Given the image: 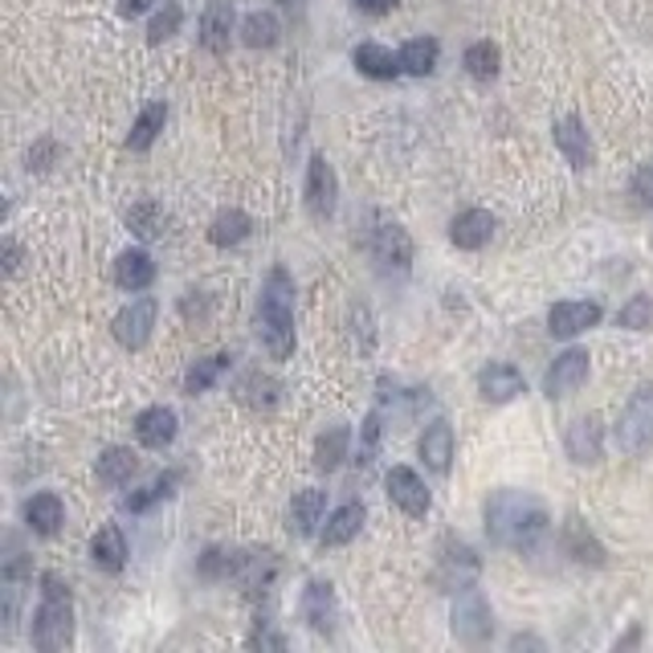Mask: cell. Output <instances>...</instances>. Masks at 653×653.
<instances>
[{"instance_id":"6da1fadb","label":"cell","mask_w":653,"mask_h":653,"mask_svg":"<svg viewBox=\"0 0 653 653\" xmlns=\"http://www.w3.org/2000/svg\"><path fill=\"white\" fill-rule=\"evenodd\" d=\"M552 531V515L527 490H494L486 499V536L506 552H536Z\"/></svg>"},{"instance_id":"7a4b0ae2","label":"cell","mask_w":653,"mask_h":653,"mask_svg":"<svg viewBox=\"0 0 653 653\" xmlns=\"http://www.w3.org/2000/svg\"><path fill=\"white\" fill-rule=\"evenodd\" d=\"M258 336L269 360H286L294 352V278L282 266L269 269L258 302Z\"/></svg>"},{"instance_id":"3957f363","label":"cell","mask_w":653,"mask_h":653,"mask_svg":"<svg viewBox=\"0 0 653 653\" xmlns=\"http://www.w3.org/2000/svg\"><path fill=\"white\" fill-rule=\"evenodd\" d=\"M34 645L41 653H58L74 641V601H70V585L62 576H41V604L34 613Z\"/></svg>"},{"instance_id":"277c9868","label":"cell","mask_w":653,"mask_h":653,"mask_svg":"<svg viewBox=\"0 0 653 653\" xmlns=\"http://www.w3.org/2000/svg\"><path fill=\"white\" fill-rule=\"evenodd\" d=\"M617 450L629 457L653 450V385H641L625 404L617 420Z\"/></svg>"},{"instance_id":"5b68a950","label":"cell","mask_w":653,"mask_h":653,"mask_svg":"<svg viewBox=\"0 0 653 653\" xmlns=\"http://www.w3.org/2000/svg\"><path fill=\"white\" fill-rule=\"evenodd\" d=\"M494 633V613L478 588H462L453 601V637L466 645H482Z\"/></svg>"},{"instance_id":"8992f818","label":"cell","mask_w":653,"mask_h":653,"mask_svg":"<svg viewBox=\"0 0 653 653\" xmlns=\"http://www.w3.org/2000/svg\"><path fill=\"white\" fill-rule=\"evenodd\" d=\"M306 209H311V217L315 221H327L336 213V201H339V180H336V168L327 164V155H311V164H306Z\"/></svg>"},{"instance_id":"52a82bcc","label":"cell","mask_w":653,"mask_h":653,"mask_svg":"<svg viewBox=\"0 0 653 653\" xmlns=\"http://www.w3.org/2000/svg\"><path fill=\"white\" fill-rule=\"evenodd\" d=\"M385 486H388V499H392V506H401L409 519H425V515H429L434 499H429V490H425V482H420L417 469L392 466V469H388Z\"/></svg>"},{"instance_id":"ba28073f","label":"cell","mask_w":653,"mask_h":653,"mask_svg":"<svg viewBox=\"0 0 653 653\" xmlns=\"http://www.w3.org/2000/svg\"><path fill=\"white\" fill-rule=\"evenodd\" d=\"M151 327H155V299H135L131 306H123L111 323L115 339L127 348V352H139L151 339Z\"/></svg>"},{"instance_id":"9c48e42d","label":"cell","mask_w":653,"mask_h":653,"mask_svg":"<svg viewBox=\"0 0 653 653\" xmlns=\"http://www.w3.org/2000/svg\"><path fill=\"white\" fill-rule=\"evenodd\" d=\"M588 364H592V355L585 352V348H568V352L555 355V364L548 368V376H543V392L548 397H568V392H576V388L588 380Z\"/></svg>"},{"instance_id":"30bf717a","label":"cell","mask_w":653,"mask_h":653,"mask_svg":"<svg viewBox=\"0 0 653 653\" xmlns=\"http://www.w3.org/2000/svg\"><path fill=\"white\" fill-rule=\"evenodd\" d=\"M372 258L380 262V269H397L404 274L413 262V241L397 221H380V229L372 234Z\"/></svg>"},{"instance_id":"8fae6325","label":"cell","mask_w":653,"mask_h":653,"mask_svg":"<svg viewBox=\"0 0 653 653\" xmlns=\"http://www.w3.org/2000/svg\"><path fill=\"white\" fill-rule=\"evenodd\" d=\"M478 555H474V548H466V543H453V539H445L441 543V585L450 588V592H462V588H474V580H478Z\"/></svg>"},{"instance_id":"7c38bea8","label":"cell","mask_w":653,"mask_h":653,"mask_svg":"<svg viewBox=\"0 0 653 653\" xmlns=\"http://www.w3.org/2000/svg\"><path fill=\"white\" fill-rule=\"evenodd\" d=\"M601 323V306L597 302H555L548 315V331L555 339H576L580 331Z\"/></svg>"},{"instance_id":"4fadbf2b","label":"cell","mask_w":653,"mask_h":653,"mask_svg":"<svg viewBox=\"0 0 653 653\" xmlns=\"http://www.w3.org/2000/svg\"><path fill=\"white\" fill-rule=\"evenodd\" d=\"M176 429H180V420H176V413H172L168 404H151L135 420V437L148 450H168L172 441H176Z\"/></svg>"},{"instance_id":"5bb4252c","label":"cell","mask_w":653,"mask_h":653,"mask_svg":"<svg viewBox=\"0 0 653 653\" xmlns=\"http://www.w3.org/2000/svg\"><path fill=\"white\" fill-rule=\"evenodd\" d=\"M229 37H234V4L229 0H209L201 13V46L209 53H225Z\"/></svg>"},{"instance_id":"9a60e30c","label":"cell","mask_w":653,"mask_h":653,"mask_svg":"<svg viewBox=\"0 0 653 653\" xmlns=\"http://www.w3.org/2000/svg\"><path fill=\"white\" fill-rule=\"evenodd\" d=\"M564 445H568L572 462H580V466H592V462H601V457H604V429H601V420H597V417H580L568 429Z\"/></svg>"},{"instance_id":"2e32d148","label":"cell","mask_w":653,"mask_h":653,"mask_svg":"<svg viewBox=\"0 0 653 653\" xmlns=\"http://www.w3.org/2000/svg\"><path fill=\"white\" fill-rule=\"evenodd\" d=\"M478 392H482V401H490V404L515 401L523 392L519 368H511V364H490V368H482L478 372Z\"/></svg>"},{"instance_id":"e0dca14e","label":"cell","mask_w":653,"mask_h":653,"mask_svg":"<svg viewBox=\"0 0 653 653\" xmlns=\"http://www.w3.org/2000/svg\"><path fill=\"white\" fill-rule=\"evenodd\" d=\"M360 527H364V503H343L327 515V527L318 531V543L323 548H343L360 536Z\"/></svg>"},{"instance_id":"ac0fdd59","label":"cell","mask_w":653,"mask_h":653,"mask_svg":"<svg viewBox=\"0 0 653 653\" xmlns=\"http://www.w3.org/2000/svg\"><path fill=\"white\" fill-rule=\"evenodd\" d=\"M555 148L568 160L572 168H588L592 164V139H588L580 118H560L555 123Z\"/></svg>"},{"instance_id":"d6986e66","label":"cell","mask_w":653,"mask_h":653,"mask_svg":"<svg viewBox=\"0 0 653 653\" xmlns=\"http://www.w3.org/2000/svg\"><path fill=\"white\" fill-rule=\"evenodd\" d=\"M490 234H494V217L486 209H466L450 225V237L457 250H482L486 241H490Z\"/></svg>"},{"instance_id":"ffe728a7","label":"cell","mask_w":653,"mask_h":653,"mask_svg":"<svg viewBox=\"0 0 653 653\" xmlns=\"http://www.w3.org/2000/svg\"><path fill=\"white\" fill-rule=\"evenodd\" d=\"M323 511H327V490H318V486L299 490L294 503H290V531L294 536H315V527L323 523Z\"/></svg>"},{"instance_id":"44dd1931","label":"cell","mask_w":653,"mask_h":653,"mask_svg":"<svg viewBox=\"0 0 653 653\" xmlns=\"http://www.w3.org/2000/svg\"><path fill=\"white\" fill-rule=\"evenodd\" d=\"M352 62H355V70H360L364 78H376V83H388V78L404 74V70H401V53L385 50V46H372V41L355 46Z\"/></svg>"},{"instance_id":"7402d4cb","label":"cell","mask_w":653,"mask_h":653,"mask_svg":"<svg viewBox=\"0 0 653 653\" xmlns=\"http://www.w3.org/2000/svg\"><path fill=\"white\" fill-rule=\"evenodd\" d=\"M564 552L576 560V564H592V568H604V548L597 543V536L588 531V523L580 515H572L564 523Z\"/></svg>"},{"instance_id":"603a6c76","label":"cell","mask_w":653,"mask_h":653,"mask_svg":"<svg viewBox=\"0 0 653 653\" xmlns=\"http://www.w3.org/2000/svg\"><path fill=\"white\" fill-rule=\"evenodd\" d=\"M302 617H306V625L315 633H327L336 625V592H331V585H318V580L306 585V592H302Z\"/></svg>"},{"instance_id":"cb8c5ba5","label":"cell","mask_w":653,"mask_h":653,"mask_svg":"<svg viewBox=\"0 0 653 653\" xmlns=\"http://www.w3.org/2000/svg\"><path fill=\"white\" fill-rule=\"evenodd\" d=\"M420 457L434 474H450L453 466V429L445 420H434L420 437Z\"/></svg>"},{"instance_id":"d4e9b609","label":"cell","mask_w":653,"mask_h":653,"mask_svg":"<svg viewBox=\"0 0 653 653\" xmlns=\"http://www.w3.org/2000/svg\"><path fill=\"white\" fill-rule=\"evenodd\" d=\"M90 560L102 572H123V564H127V539H123V531H118L115 523L99 527V536L90 539Z\"/></svg>"},{"instance_id":"484cf974","label":"cell","mask_w":653,"mask_h":653,"mask_svg":"<svg viewBox=\"0 0 653 653\" xmlns=\"http://www.w3.org/2000/svg\"><path fill=\"white\" fill-rule=\"evenodd\" d=\"M25 523L34 527L37 536H58L62 531V523H66V511H62V499L58 494H34L29 503H25Z\"/></svg>"},{"instance_id":"4316f807","label":"cell","mask_w":653,"mask_h":653,"mask_svg":"<svg viewBox=\"0 0 653 653\" xmlns=\"http://www.w3.org/2000/svg\"><path fill=\"white\" fill-rule=\"evenodd\" d=\"M115 282L123 286V290H148L151 282H155V262H151L143 250H127L123 258L115 262Z\"/></svg>"},{"instance_id":"83f0119b","label":"cell","mask_w":653,"mask_h":653,"mask_svg":"<svg viewBox=\"0 0 653 653\" xmlns=\"http://www.w3.org/2000/svg\"><path fill=\"white\" fill-rule=\"evenodd\" d=\"M253 221L241 213V209H221L213 225H209V241L217 246V250H229V246H241L246 237H250Z\"/></svg>"},{"instance_id":"f1b7e54d","label":"cell","mask_w":653,"mask_h":653,"mask_svg":"<svg viewBox=\"0 0 653 653\" xmlns=\"http://www.w3.org/2000/svg\"><path fill=\"white\" fill-rule=\"evenodd\" d=\"M99 482L111 486V490H118V486H127L135 478V469H139V462H135L131 450H123V445H111V450L99 457Z\"/></svg>"},{"instance_id":"f546056e","label":"cell","mask_w":653,"mask_h":653,"mask_svg":"<svg viewBox=\"0 0 653 653\" xmlns=\"http://www.w3.org/2000/svg\"><path fill=\"white\" fill-rule=\"evenodd\" d=\"M348 445H352V429H348V425H331V429L315 441V469H323V474L339 469V462L348 457Z\"/></svg>"},{"instance_id":"4dcf8cb0","label":"cell","mask_w":653,"mask_h":653,"mask_svg":"<svg viewBox=\"0 0 653 653\" xmlns=\"http://www.w3.org/2000/svg\"><path fill=\"white\" fill-rule=\"evenodd\" d=\"M164 118H168V106H164V102H148V106L139 111V118H135L131 135H127V148L148 151L151 143H155V135L164 131Z\"/></svg>"},{"instance_id":"1f68e13d","label":"cell","mask_w":653,"mask_h":653,"mask_svg":"<svg viewBox=\"0 0 653 653\" xmlns=\"http://www.w3.org/2000/svg\"><path fill=\"white\" fill-rule=\"evenodd\" d=\"M229 364H234V355L229 352H217V355H209V360H197V364L185 372V392L188 397L209 392V388L221 380V372H229Z\"/></svg>"},{"instance_id":"d6a6232c","label":"cell","mask_w":653,"mask_h":653,"mask_svg":"<svg viewBox=\"0 0 653 653\" xmlns=\"http://www.w3.org/2000/svg\"><path fill=\"white\" fill-rule=\"evenodd\" d=\"M437 58H441V46H437L434 37H413V41H404V50H401V70L425 78V74L437 70Z\"/></svg>"},{"instance_id":"836d02e7","label":"cell","mask_w":653,"mask_h":653,"mask_svg":"<svg viewBox=\"0 0 653 653\" xmlns=\"http://www.w3.org/2000/svg\"><path fill=\"white\" fill-rule=\"evenodd\" d=\"M499 62H503V53H499V46H490V41H474L466 50V58H462L466 74L478 78V83H490L499 74Z\"/></svg>"},{"instance_id":"e575fe53","label":"cell","mask_w":653,"mask_h":653,"mask_svg":"<svg viewBox=\"0 0 653 653\" xmlns=\"http://www.w3.org/2000/svg\"><path fill=\"white\" fill-rule=\"evenodd\" d=\"M278 17L274 13H250V17L241 21V41L250 46V50H269L274 41H278Z\"/></svg>"},{"instance_id":"d590c367","label":"cell","mask_w":653,"mask_h":653,"mask_svg":"<svg viewBox=\"0 0 653 653\" xmlns=\"http://www.w3.org/2000/svg\"><path fill=\"white\" fill-rule=\"evenodd\" d=\"M176 482H180V474H176V469H172V474H160V478H151L139 494H127V499H123V511H131V515L148 511V506H155L160 499H168Z\"/></svg>"},{"instance_id":"8d00e7d4","label":"cell","mask_w":653,"mask_h":653,"mask_svg":"<svg viewBox=\"0 0 653 653\" xmlns=\"http://www.w3.org/2000/svg\"><path fill=\"white\" fill-rule=\"evenodd\" d=\"M241 564H246V555L225 552V548H209L201 555V576L204 580H229V576L241 572Z\"/></svg>"},{"instance_id":"74e56055","label":"cell","mask_w":653,"mask_h":653,"mask_svg":"<svg viewBox=\"0 0 653 653\" xmlns=\"http://www.w3.org/2000/svg\"><path fill=\"white\" fill-rule=\"evenodd\" d=\"M237 401H246L250 409H269V404L278 401V385L269 376H262V372H250L241 380V388H237Z\"/></svg>"},{"instance_id":"f35d334b","label":"cell","mask_w":653,"mask_h":653,"mask_svg":"<svg viewBox=\"0 0 653 653\" xmlns=\"http://www.w3.org/2000/svg\"><path fill=\"white\" fill-rule=\"evenodd\" d=\"M164 209L160 204H135L131 213H127V225L135 229V237H143V241H155V237L164 234Z\"/></svg>"},{"instance_id":"ab89813d","label":"cell","mask_w":653,"mask_h":653,"mask_svg":"<svg viewBox=\"0 0 653 653\" xmlns=\"http://www.w3.org/2000/svg\"><path fill=\"white\" fill-rule=\"evenodd\" d=\"M180 21H185V9L176 4V0H164V9L151 17V25H148V41L151 46H160V41H168L176 29H180Z\"/></svg>"},{"instance_id":"60d3db41","label":"cell","mask_w":653,"mask_h":653,"mask_svg":"<svg viewBox=\"0 0 653 653\" xmlns=\"http://www.w3.org/2000/svg\"><path fill=\"white\" fill-rule=\"evenodd\" d=\"M617 323L620 327H629V331H650L653 327V299L650 294H633V299L620 306Z\"/></svg>"},{"instance_id":"b9f144b4","label":"cell","mask_w":653,"mask_h":653,"mask_svg":"<svg viewBox=\"0 0 653 653\" xmlns=\"http://www.w3.org/2000/svg\"><path fill=\"white\" fill-rule=\"evenodd\" d=\"M380 453V413H372L364 425H360V453H355V466H372Z\"/></svg>"},{"instance_id":"7bdbcfd3","label":"cell","mask_w":653,"mask_h":653,"mask_svg":"<svg viewBox=\"0 0 653 653\" xmlns=\"http://www.w3.org/2000/svg\"><path fill=\"white\" fill-rule=\"evenodd\" d=\"M633 197H637V204H641V209H653V164H645V168L637 172Z\"/></svg>"},{"instance_id":"ee69618b","label":"cell","mask_w":653,"mask_h":653,"mask_svg":"<svg viewBox=\"0 0 653 653\" xmlns=\"http://www.w3.org/2000/svg\"><path fill=\"white\" fill-rule=\"evenodd\" d=\"M250 645L253 650H286V641L278 633H253Z\"/></svg>"},{"instance_id":"f6af8a7d","label":"cell","mask_w":653,"mask_h":653,"mask_svg":"<svg viewBox=\"0 0 653 653\" xmlns=\"http://www.w3.org/2000/svg\"><path fill=\"white\" fill-rule=\"evenodd\" d=\"M151 0H118V13L123 17H139V13H148Z\"/></svg>"},{"instance_id":"bcb514c9","label":"cell","mask_w":653,"mask_h":653,"mask_svg":"<svg viewBox=\"0 0 653 653\" xmlns=\"http://www.w3.org/2000/svg\"><path fill=\"white\" fill-rule=\"evenodd\" d=\"M17 266H21L17 241H4V274H17Z\"/></svg>"},{"instance_id":"7dc6e473","label":"cell","mask_w":653,"mask_h":653,"mask_svg":"<svg viewBox=\"0 0 653 653\" xmlns=\"http://www.w3.org/2000/svg\"><path fill=\"white\" fill-rule=\"evenodd\" d=\"M355 4H360L364 13H388V9L397 4V0H355Z\"/></svg>"},{"instance_id":"c3c4849f","label":"cell","mask_w":653,"mask_h":653,"mask_svg":"<svg viewBox=\"0 0 653 653\" xmlns=\"http://www.w3.org/2000/svg\"><path fill=\"white\" fill-rule=\"evenodd\" d=\"M523 645H539V641H536V637H515V641H511V650H523Z\"/></svg>"}]
</instances>
